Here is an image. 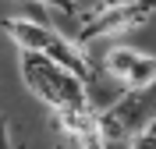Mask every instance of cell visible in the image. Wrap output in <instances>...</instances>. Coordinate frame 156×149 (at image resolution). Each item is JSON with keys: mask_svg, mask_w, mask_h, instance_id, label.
Returning a JSON list of instances; mask_svg holds the SVG:
<instances>
[{"mask_svg": "<svg viewBox=\"0 0 156 149\" xmlns=\"http://www.w3.org/2000/svg\"><path fill=\"white\" fill-rule=\"evenodd\" d=\"M18 71L25 89L53 114V124L64 139L75 142L78 135L96 128V107H92L89 85L75 71H68L64 64L43 57V53H32V50H18Z\"/></svg>", "mask_w": 156, "mask_h": 149, "instance_id": "cell-1", "label": "cell"}, {"mask_svg": "<svg viewBox=\"0 0 156 149\" xmlns=\"http://www.w3.org/2000/svg\"><path fill=\"white\" fill-rule=\"evenodd\" d=\"M0 29L14 39L18 50H32V53H43V57L64 64V68L75 71L85 85L96 82V64L89 60L85 46H78L71 36H60V32H53L50 25H43V21H36V18H4Z\"/></svg>", "mask_w": 156, "mask_h": 149, "instance_id": "cell-2", "label": "cell"}, {"mask_svg": "<svg viewBox=\"0 0 156 149\" xmlns=\"http://www.w3.org/2000/svg\"><path fill=\"white\" fill-rule=\"evenodd\" d=\"M153 117H156V85H149V89H124L114 103L96 110V131H99L107 149L128 146Z\"/></svg>", "mask_w": 156, "mask_h": 149, "instance_id": "cell-3", "label": "cell"}, {"mask_svg": "<svg viewBox=\"0 0 156 149\" xmlns=\"http://www.w3.org/2000/svg\"><path fill=\"white\" fill-rule=\"evenodd\" d=\"M149 18H153V11L142 0H99V4L78 11L71 18L75 21V36L71 39L78 46H85V43L103 39V36H121V32L142 29Z\"/></svg>", "mask_w": 156, "mask_h": 149, "instance_id": "cell-4", "label": "cell"}, {"mask_svg": "<svg viewBox=\"0 0 156 149\" xmlns=\"http://www.w3.org/2000/svg\"><path fill=\"white\" fill-rule=\"evenodd\" d=\"M99 68L121 89H149V85H156V53H146V50L128 46V43L107 46Z\"/></svg>", "mask_w": 156, "mask_h": 149, "instance_id": "cell-5", "label": "cell"}, {"mask_svg": "<svg viewBox=\"0 0 156 149\" xmlns=\"http://www.w3.org/2000/svg\"><path fill=\"white\" fill-rule=\"evenodd\" d=\"M29 4H39V7H50V11H60L64 18H75L78 11H82L78 0H29Z\"/></svg>", "mask_w": 156, "mask_h": 149, "instance_id": "cell-6", "label": "cell"}, {"mask_svg": "<svg viewBox=\"0 0 156 149\" xmlns=\"http://www.w3.org/2000/svg\"><path fill=\"white\" fill-rule=\"evenodd\" d=\"M75 146H78V149H107V146H103V139H99V131H96V128H89L85 135H78V139H75Z\"/></svg>", "mask_w": 156, "mask_h": 149, "instance_id": "cell-7", "label": "cell"}, {"mask_svg": "<svg viewBox=\"0 0 156 149\" xmlns=\"http://www.w3.org/2000/svg\"><path fill=\"white\" fill-rule=\"evenodd\" d=\"M142 4H146V7H149V11L156 14V0H142Z\"/></svg>", "mask_w": 156, "mask_h": 149, "instance_id": "cell-8", "label": "cell"}, {"mask_svg": "<svg viewBox=\"0 0 156 149\" xmlns=\"http://www.w3.org/2000/svg\"><path fill=\"white\" fill-rule=\"evenodd\" d=\"M57 149H68V146H57Z\"/></svg>", "mask_w": 156, "mask_h": 149, "instance_id": "cell-9", "label": "cell"}]
</instances>
